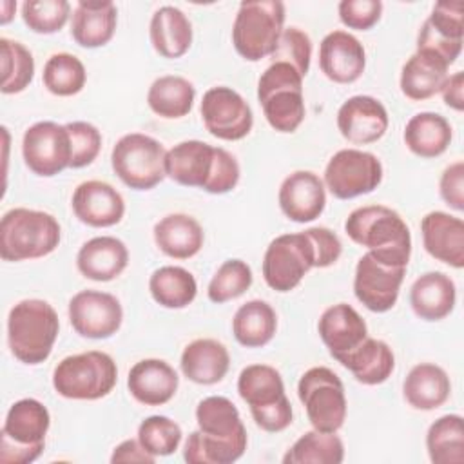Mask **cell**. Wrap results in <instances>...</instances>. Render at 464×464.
<instances>
[{
  "label": "cell",
  "mask_w": 464,
  "mask_h": 464,
  "mask_svg": "<svg viewBox=\"0 0 464 464\" xmlns=\"http://www.w3.org/2000/svg\"><path fill=\"white\" fill-rule=\"evenodd\" d=\"M440 92H442L444 103L453 111L460 112L464 109V72L457 71L451 76H448Z\"/></svg>",
  "instance_id": "54"
},
{
  "label": "cell",
  "mask_w": 464,
  "mask_h": 464,
  "mask_svg": "<svg viewBox=\"0 0 464 464\" xmlns=\"http://www.w3.org/2000/svg\"><path fill=\"white\" fill-rule=\"evenodd\" d=\"M346 236L368 252L393 266H408L411 234L399 212L386 205H366L350 212L344 221Z\"/></svg>",
  "instance_id": "1"
},
{
  "label": "cell",
  "mask_w": 464,
  "mask_h": 464,
  "mask_svg": "<svg viewBox=\"0 0 464 464\" xmlns=\"http://www.w3.org/2000/svg\"><path fill=\"white\" fill-rule=\"evenodd\" d=\"M451 125L437 112H417L404 127L406 147L420 158H437L451 143Z\"/></svg>",
  "instance_id": "35"
},
{
  "label": "cell",
  "mask_w": 464,
  "mask_h": 464,
  "mask_svg": "<svg viewBox=\"0 0 464 464\" xmlns=\"http://www.w3.org/2000/svg\"><path fill=\"white\" fill-rule=\"evenodd\" d=\"M344 444L335 433L312 430L303 433L285 453V464H341Z\"/></svg>",
  "instance_id": "40"
},
{
  "label": "cell",
  "mask_w": 464,
  "mask_h": 464,
  "mask_svg": "<svg viewBox=\"0 0 464 464\" xmlns=\"http://www.w3.org/2000/svg\"><path fill=\"white\" fill-rule=\"evenodd\" d=\"M181 428L165 415H150L138 426L140 444L154 457L172 455L181 442Z\"/></svg>",
  "instance_id": "44"
},
{
  "label": "cell",
  "mask_w": 464,
  "mask_h": 464,
  "mask_svg": "<svg viewBox=\"0 0 464 464\" xmlns=\"http://www.w3.org/2000/svg\"><path fill=\"white\" fill-rule=\"evenodd\" d=\"M442 201L453 210H464V163L455 161L448 165L439 181Z\"/></svg>",
  "instance_id": "52"
},
{
  "label": "cell",
  "mask_w": 464,
  "mask_h": 464,
  "mask_svg": "<svg viewBox=\"0 0 464 464\" xmlns=\"http://www.w3.org/2000/svg\"><path fill=\"white\" fill-rule=\"evenodd\" d=\"M60 237L62 228L53 214L16 207L0 221V257L11 263L38 259L54 252Z\"/></svg>",
  "instance_id": "3"
},
{
  "label": "cell",
  "mask_w": 464,
  "mask_h": 464,
  "mask_svg": "<svg viewBox=\"0 0 464 464\" xmlns=\"http://www.w3.org/2000/svg\"><path fill=\"white\" fill-rule=\"evenodd\" d=\"M388 125V111L373 96H352L337 111V129L341 136L355 145H368L381 140Z\"/></svg>",
  "instance_id": "17"
},
{
  "label": "cell",
  "mask_w": 464,
  "mask_h": 464,
  "mask_svg": "<svg viewBox=\"0 0 464 464\" xmlns=\"http://www.w3.org/2000/svg\"><path fill=\"white\" fill-rule=\"evenodd\" d=\"M129 265L125 243L114 236H96L85 241L76 254L78 272L91 281H112Z\"/></svg>",
  "instance_id": "25"
},
{
  "label": "cell",
  "mask_w": 464,
  "mask_h": 464,
  "mask_svg": "<svg viewBox=\"0 0 464 464\" xmlns=\"http://www.w3.org/2000/svg\"><path fill=\"white\" fill-rule=\"evenodd\" d=\"M152 299L163 308H185L198 294L194 276L183 266H160L149 279Z\"/></svg>",
  "instance_id": "38"
},
{
  "label": "cell",
  "mask_w": 464,
  "mask_h": 464,
  "mask_svg": "<svg viewBox=\"0 0 464 464\" xmlns=\"http://www.w3.org/2000/svg\"><path fill=\"white\" fill-rule=\"evenodd\" d=\"M58 330V314L44 299H24L9 310V350L24 364L44 362L53 352Z\"/></svg>",
  "instance_id": "2"
},
{
  "label": "cell",
  "mask_w": 464,
  "mask_h": 464,
  "mask_svg": "<svg viewBox=\"0 0 464 464\" xmlns=\"http://www.w3.org/2000/svg\"><path fill=\"white\" fill-rule=\"evenodd\" d=\"M69 321L74 332L87 339L112 337L123 321L120 301L107 292L82 290L69 301Z\"/></svg>",
  "instance_id": "16"
},
{
  "label": "cell",
  "mask_w": 464,
  "mask_h": 464,
  "mask_svg": "<svg viewBox=\"0 0 464 464\" xmlns=\"http://www.w3.org/2000/svg\"><path fill=\"white\" fill-rule=\"evenodd\" d=\"M319 67L335 83H353L366 67L364 47L353 34L332 31L321 40Z\"/></svg>",
  "instance_id": "20"
},
{
  "label": "cell",
  "mask_w": 464,
  "mask_h": 464,
  "mask_svg": "<svg viewBox=\"0 0 464 464\" xmlns=\"http://www.w3.org/2000/svg\"><path fill=\"white\" fill-rule=\"evenodd\" d=\"M306 234L310 236L315 250V268H326L341 257L343 245L335 232L326 227H312L306 228Z\"/></svg>",
  "instance_id": "51"
},
{
  "label": "cell",
  "mask_w": 464,
  "mask_h": 464,
  "mask_svg": "<svg viewBox=\"0 0 464 464\" xmlns=\"http://www.w3.org/2000/svg\"><path fill=\"white\" fill-rule=\"evenodd\" d=\"M239 397L248 404L256 424L277 433L292 424V404L285 393L281 373L268 364H250L237 377Z\"/></svg>",
  "instance_id": "4"
},
{
  "label": "cell",
  "mask_w": 464,
  "mask_h": 464,
  "mask_svg": "<svg viewBox=\"0 0 464 464\" xmlns=\"http://www.w3.org/2000/svg\"><path fill=\"white\" fill-rule=\"evenodd\" d=\"M51 426L49 410L36 399L16 401L4 420L0 433V462L31 464L45 446Z\"/></svg>",
  "instance_id": "7"
},
{
  "label": "cell",
  "mask_w": 464,
  "mask_h": 464,
  "mask_svg": "<svg viewBox=\"0 0 464 464\" xmlns=\"http://www.w3.org/2000/svg\"><path fill=\"white\" fill-rule=\"evenodd\" d=\"M310 268H315V250L306 230L281 234L265 250L263 277L276 292L294 290Z\"/></svg>",
  "instance_id": "11"
},
{
  "label": "cell",
  "mask_w": 464,
  "mask_h": 464,
  "mask_svg": "<svg viewBox=\"0 0 464 464\" xmlns=\"http://www.w3.org/2000/svg\"><path fill=\"white\" fill-rule=\"evenodd\" d=\"M339 362L352 372L355 381L366 386H375L384 382L392 375L395 368V355L384 341L366 337L353 352L344 355Z\"/></svg>",
  "instance_id": "34"
},
{
  "label": "cell",
  "mask_w": 464,
  "mask_h": 464,
  "mask_svg": "<svg viewBox=\"0 0 464 464\" xmlns=\"http://www.w3.org/2000/svg\"><path fill=\"white\" fill-rule=\"evenodd\" d=\"M252 268L241 259H227L212 276L207 295L212 303H227L243 295L252 286Z\"/></svg>",
  "instance_id": "43"
},
{
  "label": "cell",
  "mask_w": 464,
  "mask_h": 464,
  "mask_svg": "<svg viewBox=\"0 0 464 464\" xmlns=\"http://www.w3.org/2000/svg\"><path fill=\"white\" fill-rule=\"evenodd\" d=\"M149 36L160 56L170 60L179 58L192 45V24L181 9L163 5L156 9L150 18Z\"/></svg>",
  "instance_id": "32"
},
{
  "label": "cell",
  "mask_w": 464,
  "mask_h": 464,
  "mask_svg": "<svg viewBox=\"0 0 464 464\" xmlns=\"http://www.w3.org/2000/svg\"><path fill=\"white\" fill-rule=\"evenodd\" d=\"M42 82L54 96H74L85 87L87 71L78 56L71 53H56L47 58Z\"/></svg>",
  "instance_id": "41"
},
{
  "label": "cell",
  "mask_w": 464,
  "mask_h": 464,
  "mask_svg": "<svg viewBox=\"0 0 464 464\" xmlns=\"http://www.w3.org/2000/svg\"><path fill=\"white\" fill-rule=\"evenodd\" d=\"M448 63L437 54L417 49L402 65L401 71V91L413 102H422L444 87L448 80Z\"/></svg>",
  "instance_id": "28"
},
{
  "label": "cell",
  "mask_w": 464,
  "mask_h": 464,
  "mask_svg": "<svg viewBox=\"0 0 464 464\" xmlns=\"http://www.w3.org/2000/svg\"><path fill=\"white\" fill-rule=\"evenodd\" d=\"M339 20L357 31L372 29L382 14L381 0H343L339 2Z\"/></svg>",
  "instance_id": "49"
},
{
  "label": "cell",
  "mask_w": 464,
  "mask_h": 464,
  "mask_svg": "<svg viewBox=\"0 0 464 464\" xmlns=\"http://www.w3.org/2000/svg\"><path fill=\"white\" fill-rule=\"evenodd\" d=\"M22 156L36 176L51 178L71 167V140L65 125L36 121L22 138Z\"/></svg>",
  "instance_id": "14"
},
{
  "label": "cell",
  "mask_w": 464,
  "mask_h": 464,
  "mask_svg": "<svg viewBox=\"0 0 464 464\" xmlns=\"http://www.w3.org/2000/svg\"><path fill=\"white\" fill-rule=\"evenodd\" d=\"M71 205L74 216L94 228L118 225L125 214L123 196L111 183L100 179L80 183L72 192Z\"/></svg>",
  "instance_id": "18"
},
{
  "label": "cell",
  "mask_w": 464,
  "mask_h": 464,
  "mask_svg": "<svg viewBox=\"0 0 464 464\" xmlns=\"http://www.w3.org/2000/svg\"><path fill=\"white\" fill-rule=\"evenodd\" d=\"M406 266H393L375 259L370 252L362 254L355 266L353 294L370 312L384 314L397 303Z\"/></svg>",
  "instance_id": "15"
},
{
  "label": "cell",
  "mask_w": 464,
  "mask_h": 464,
  "mask_svg": "<svg viewBox=\"0 0 464 464\" xmlns=\"http://www.w3.org/2000/svg\"><path fill=\"white\" fill-rule=\"evenodd\" d=\"M245 450V446L219 442L196 430L185 442L183 459L188 464H232L243 457Z\"/></svg>",
  "instance_id": "45"
},
{
  "label": "cell",
  "mask_w": 464,
  "mask_h": 464,
  "mask_svg": "<svg viewBox=\"0 0 464 464\" xmlns=\"http://www.w3.org/2000/svg\"><path fill=\"white\" fill-rule=\"evenodd\" d=\"M179 366L188 381L210 386L223 381L227 375L230 355L225 344L216 339H194L185 346Z\"/></svg>",
  "instance_id": "29"
},
{
  "label": "cell",
  "mask_w": 464,
  "mask_h": 464,
  "mask_svg": "<svg viewBox=\"0 0 464 464\" xmlns=\"http://www.w3.org/2000/svg\"><path fill=\"white\" fill-rule=\"evenodd\" d=\"M2 9H4V14L0 16V22L5 25L13 16L9 14V9H16V2H2Z\"/></svg>",
  "instance_id": "55"
},
{
  "label": "cell",
  "mask_w": 464,
  "mask_h": 464,
  "mask_svg": "<svg viewBox=\"0 0 464 464\" xmlns=\"http://www.w3.org/2000/svg\"><path fill=\"white\" fill-rule=\"evenodd\" d=\"M65 127L71 140V169L91 165L102 149L100 130L87 121H69Z\"/></svg>",
  "instance_id": "48"
},
{
  "label": "cell",
  "mask_w": 464,
  "mask_h": 464,
  "mask_svg": "<svg viewBox=\"0 0 464 464\" xmlns=\"http://www.w3.org/2000/svg\"><path fill=\"white\" fill-rule=\"evenodd\" d=\"M317 330L330 355L337 362L368 337V326L364 319L352 304L346 303L328 306L319 317Z\"/></svg>",
  "instance_id": "21"
},
{
  "label": "cell",
  "mask_w": 464,
  "mask_h": 464,
  "mask_svg": "<svg viewBox=\"0 0 464 464\" xmlns=\"http://www.w3.org/2000/svg\"><path fill=\"white\" fill-rule=\"evenodd\" d=\"M154 241L158 248L174 259L194 257L205 241L198 219L188 214H169L154 225Z\"/></svg>",
  "instance_id": "33"
},
{
  "label": "cell",
  "mask_w": 464,
  "mask_h": 464,
  "mask_svg": "<svg viewBox=\"0 0 464 464\" xmlns=\"http://www.w3.org/2000/svg\"><path fill=\"white\" fill-rule=\"evenodd\" d=\"M277 201L281 212L290 221L310 223L324 210L326 187L317 174L310 170H295L283 179Z\"/></svg>",
  "instance_id": "19"
},
{
  "label": "cell",
  "mask_w": 464,
  "mask_h": 464,
  "mask_svg": "<svg viewBox=\"0 0 464 464\" xmlns=\"http://www.w3.org/2000/svg\"><path fill=\"white\" fill-rule=\"evenodd\" d=\"M239 176H241V169L237 160L223 147H216V161H214L212 176L203 190L208 194H227L232 188H236Z\"/></svg>",
  "instance_id": "50"
},
{
  "label": "cell",
  "mask_w": 464,
  "mask_h": 464,
  "mask_svg": "<svg viewBox=\"0 0 464 464\" xmlns=\"http://www.w3.org/2000/svg\"><path fill=\"white\" fill-rule=\"evenodd\" d=\"M457 301V288L444 272H426L410 288V304L422 321H440L448 317Z\"/></svg>",
  "instance_id": "26"
},
{
  "label": "cell",
  "mask_w": 464,
  "mask_h": 464,
  "mask_svg": "<svg viewBox=\"0 0 464 464\" xmlns=\"http://www.w3.org/2000/svg\"><path fill=\"white\" fill-rule=\"evenodd\" d=\"M285 25V4L279 0H246L239 4L232 25V44L239 56L259 62L270 56Z\"/></svg>",
  "instance_id": "8"
},
{
  "label": "cell",
  "mask_w": 464,
  "mask_h": 464,
  "mask_svg": "<svg viewBox=\"0 0 464 464\" xmlns=\"http://www.w3.org/2000/svg\"><path fill=\"white\" fill-rule=\"evenodd\" d=\"M198 430L216 440L246 446V430L236 404L221 395H210L196 406Z\"/></svg>",
  "instance_id": "30"
},
{
  "label": "cell",
  "mask_w": 464,
  "mask_h": 464,
  "mask_svg": "<svg viewBox=\"0 0 464 464\" xmlns=\"http://www.w3.org/2000/svg\"><path fill=\"white\" fill-rule=\"evenodd\" d=\"M402 393L411 408L431 411L450 399L451 382L440 366L433 362H420L408 372L402 382Z\"/></svg>",
  "instance_id": "31"
},
{
  "label": "cell",
  "mask_w": 464,
  "mask_h": 464,
  "mask_svg": "<svg viewBox=\"0 0 464 464\" xmlns=\"http://www.w3.org/2000/svg\"><path fill=\"white\" fill-rule=\"evenodd\" d=\"M0 54H2V87L4 94L22 92L34 78V58L31 51L5 36L0 38Z\"/></svg>",
  "instance_id": "42"
},
{
  "label": "cell",
  "mask_w": 464,
  "mask_h": 464,
  "mask_svg": "<svg viewBox=\"0 0 464 464\" xmlns=\"http://www.w3.org/2000/svg\"><path fill=\"white\" fill-rule=\"evenodd\" d=\"M270 56L272 62H283L292 65L304 78L310 69L312 40L304 31L297 27H286L283 29L277 45Z\"/></svg>",
  "instance_id": "47"
},
{
  "label": "cell",
  "mask_w": 464,
  "mask_h": 464,
  "mask_svg": "<svg viewBox=\"0 0 464 464\" xmlns=\"http://www.w3.org/2000/svg\"><path fill=\"white\" fill-rule=\"evenodd\" d=\"M257 100L277 132H294L304 120L303 76L288 63L272 62L265 69L257 82Z\"/></svg>",
  "instance_id": "5"
},
{
  "label": "cell",
  "mask_w": 464,
  "mask_h": 464,
  "mask_svg": "<svg viewBox=\"0 0 464 464\" xmlns=\"http://www.w3.org/2000/svg\"><path fill=\"white\" fill-rule=\"evenodd\" d=\"M426 252L453 268L464 266V221L442 210L428 212L420 221Z\"/></svg>",
  "instance_id": "22"
},
{
  "label": "cell",
  "mask_w": 464,
  "mask_h": 464,
  "mask_svg": "<svg viewBox=\"0 0 464 464\" xmlns=\"http://www.w3.org/2000/svg\"><path fill=\"white\" fill-rule=\"evenodd\" d=\"M179 377L163 359H141L127 375L129 393L145 406L167 404L178 392Z\"/></svg>",
  "instance_id": "24"
},
{
  "label": "cell",
  "mask_w": 464,
  "mask_h": 464,
  "mask_svg": "<svg viewBox=\"0 0 464 464\" xmlns=\"http://www.w3.org/2000/svg\"><path fill=\"white\" fill-rule=\"evenodd\" d=\"M118 381L114 359L100 350L69 355L53 372V388L72 401H96L112 392Z\"/></svg>",
  "instance_id": "6"
},
{
  "label": "cell",
  "mask_w": 464,
  "mask_h": 464,
  "mask_svg": "<svg viewBox=\"0 0 464 464\" xmlns=\"http://www.w3.org/2000/svg\"><path fill=\"white\" fill-rule=\"evenodd\" d=\"M118 24V9L112 2H78L72 11L71 36L87 49L102 47L114 36Z\"/></svg>",
  "instance_id": "27"
},
{
  "label": "cell",
  "mask_w": 464,
  "mask_h": 464,
  "mask_svg": "<svg viewBox=\"0 0 464 464\" xmlns=\"http://www.w3.org/2000/svg\"><path fill=\"white\" fill-rule=\"evenodd\" d=\"M165 147L152 136L130 132L121 136L111 152L114 174L134 190H150L165 179Z\"/></svg>",
  "instance_id": "9"
},
{
  "label": "cell",
  "mask_w": 464,
  "mask_h": 464,
  "mask_svg": "<svg viewBox=\"0 0 464 464\" xmlns=\"http://www.w3.org/2000/svg\"><path fill=\"white\" fill-rule=\"evenodd\" d=\"M426 448L433 464L464 462V422L457 413L442 415L426 433Z\"/></svg>",
  "instance_id": "39"
},
{
  "label": "cell",
  "mask_w": 464,
  "mask_h": 464,
  "mask_svg": "<svg viewBox=\"0 0 464 464\" xmlns=\"http://www.w3.org/2000/svg\"><path fill=\"white\" fill-rule=\"evenodd\" d=\"M199 111L205 129L218 140H243L254 125L250 105L237 91L225 85L210 87L203 94Z\"/></svg>",
  "instance_id": "13"
},
{
  "label": "cell",
  "mask_w": 464,
  "mask_h": 464,
  "mask_svg": "<svg viewBox=\"0 0 464 464\" xmlns=\"http://www.w3.org/2000/svg\"><path fill=\"white\" fill-rule=\"evenodd\" d=\"M216 147L199 140L179 141L165 154V174L183 185L205 188L214 169Z\"/></svg>",
  "instance_id": "23"
},
{
  "label": "cell",
  "mask_w": 464,
  "mask_h": 464,
  "mask_svg": "<svg viewBox=\"0 0 464 464\" xmlns=\"http://www.w3.org/2000/svg\"><path fill=\"white\" fill-rule=\"evenodd\" d=\"M194 98V85L187 78L176 74L156 78L147 92V103L150 111L167 120L187 116L192 111Z\"/></svg>",
  "instance_id": "37"
},
{
  "label": "cell",
  "mask_w": 464,
  "mask_h": 464,
  "mask_svg": "<svg viewBox=\"0 0 464 464\" xmlns=\"http://www.w3.org/2000/svg\"><path fill=\"white\" fill-rule=\"evenodd\" d=\"M382 181V165L372 152L359 149L337 150L324 169V187L337 199H352L373 192Z\"/></svg>",
  "instance_id": "12"
},
{
  "label": "cell",
  "mask_w": 464,
  "mask_h": 464,
  "mask_svg": "<svg viewBox=\"0 0 464 464\" xmlns=\"http://www.w3.org/2000/svg\"><path fill=\"white\" fill-rule=\"evenodd\" d=\"M277 330V315L274 308L261 299L241 304L232 319V334L241 346L261 348L272 341Z\"/></svg>",
  "instance_id": "36"
},
{
  "label": "cell",
  "mask_w": 464,
  "mask_h": 464,
  "mask_svg": "<svg viewBox=\"0 0 464 464\" xmlns=\"http://www.w3.org/2000/svg\"><path fill=\"white\" fill-rule=\"evenodd\" d=\"M297 395L303 402L314 430L335 433L346 420V397L339 375L326 366H314L303 373L297 384Z\"/></svg>",
  "instance_id": "10"
},
{
  "label": "cell",
  "mask_w": 464,
  "mask_h": 464,
  "mask_svg": "<svg viewBox=\"0 0 464 464\" xmlns=\"http://www.w3.org/2000/svg\"><path fill=\"white\" fill-rule=\"evenodd\" d=\"M156 460L154 455H150L138 439H127L123 442H120L112 455H111V462H140V464H152Z\"/></svg>",
  "instance_id": "53"
},
{
  "label": "cell",
  "mask_w": 464,
  "mask_h": 464,
  "mask_svg": "<svg viewBox=\"0 0 464 464\" xmlns=\"http://www.w3.org/2000/svg\"><path fill=\"white\" fill-rule=\"evenodd\" d=\"M71 4L67 0H27L22 4L24 24L38 34L58 33L69 20Z\"/></svg>",
  "instance_id": "46"
}]
</instances>
